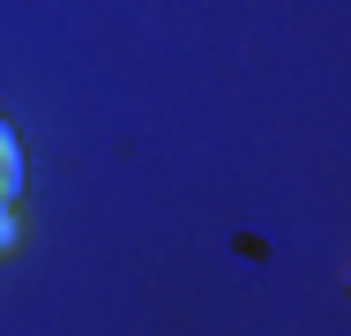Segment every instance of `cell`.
I'll use <instances>...</instances> for the list:
<instances>
[{
    "label": "cell",
    "mask_w": 351,
    "mask_h": 336,
    "mask_svg": "<svg viewBox=\"0 0 351 336\" xmlns=\"http://www.w3.org/2000/svg\"><path fill=\"white\" fill-rule=\"evenodd\" d=\"M15 195H23V142L0 120V202H15Z\"/></svg>",
    "instance_id": "1"
},
{
    "label": "cell",
    "mask_w": 351,
    "mask_h": 336,
    "mask_svg": "<svg viewBox=\"0 0 351 336\" xmlns=\"http://www.w3.org/2000/svg\"><path fill=\"white\" fill-rule=\"evenodd\" d=\"M15 239H23V224H15V202H0V254H8Z\"/></svg>",
    "instance_id": "2"
}]
</instances>
